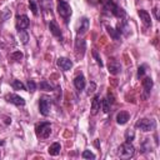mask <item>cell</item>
<instances>
[{
    "instance_id": "1f68e13d",
    "label": "cell",
    "mask_w": 160,
    "mask_h": 160,
    "mask_svg": "<svg viewBox=\"0 0 160 160\" xmlns=\"http://www.w3.org/2000/svg\"><path fill=\"white\" fill-rule=\"evenodd\" d=\"M95 88H96L95 82H90V85H89V88H88V95L92 94V92L95 91Z\"/></svg>"
},
{
    "instance_id": "8fae6325",
    "label": "cell",
    "mask_w": 160,
    "mask_h": 160,
    "mask_svg": "<svg viewBox=\"0 0 160 160\" xmlns=\"http://www.w3.org/2000/svg\"><path fill=\"white\" fill-rule=\"evenodd\" d=\"M89 25H90L89 19H88V18H82V19L80 20V22H79L78 29H76L78 35H84V34H85V32L89 30Z\"/></svg>"
},
{
    "instance_id": "52a82bcc",
    "label": "cell",
    "mask_w": 160,
    "mask_h": 160,
    "mask_svg": "<svg viewBox=\"0 0 160 160\" xmlns=\"http://www.w3.org/2000/svg\"><path fill=\"white\" fill-rule=\"evenodd\" d=\"M30 25V20L26 15H19L16 18V28L18 30H25Z\"/></svg>"
},
{
    "instance_id": "f546056e",
    "label": "cell",
    "mask_w": 160,
    "mask_h": 160,
    "mask_svg": "<svg viewBox=\"0 0 160 160\" xmlns=\"http://www.w3.org/2000/svg\"><path fill=\"white\" fill-rule=\"evenodd\" d=\"M92 56L95 58V60H96L98 65H100V68H102V66H104V64H102V61H101V58L99 56V54H98L96 51H92Z\"/></svg>"
},
{
    "instance_id": "e0dca14e",
    "label": "cell",
    "mask_w": 160,
    "mask_h": 160,
    "mask_svg": "<svg viewBox=\"0 0 160 160\" xmlns=\"http://www.w3.org/2000/svg\"><path fill=\"white\" fill-rule=\"evenodd\" d=\"M49 29H50V31H51V34H52L54 36H56V38H59V39L62 38L61 31H60V29H59V26H58V24H56L55 21H50V22H49Z\"/></svg>"
},
{
    "instance_id": "484cf974",
    "label": "cell",
    "mask_w": 160,
    "mask_h": 160,
    "mask_svg": "<svg viewBox=\"0 0 160 160\" xmlns=\"http://www.w3.org/2000/svg\"><path fill=\"white\" fill-rule=\"evenodd\" d=\"M81 156H82V159H95V155L90 150H84Z\"/></svg>"
},
{
    "instance_id": "277c9868",
    "label": "cell",
    "mask_w": 160,
    "mask_h": 160,
    "mask_svg": "<svg viewBox=\"0 0 160 160\" xmlns=\"http://www.w3.org/2000/svg\"><path fill=\"white\" fill-rule=\"evenodd\" d=\"M104 9L105 10H108V11H110L114 16H116V18H124L125 16V11L121 9V8H119L112 0H106L105 2H104Z\"/></svg>"
},
{
    "instance_id": "cb8c5ba5",
    "label": "cell",
    "mask_w": 160,
    "mask_h": 160,
    "mask_svg": "<svg viewBox=\"0 0 160 160\" xmlns=\"http://www.w3.org/2000/svg\"><path fill=\"white\" fill-rule=\"evenodd\" d=\"M22 58H24V55H22L21 51H14V52L11 54V59L15 60V61H20Z\"/></svg>"
},
{
    "instance_id": "d6a6232c",
    "label": "cell",
    "mask_w": 160,
    "mask_h": 160,
    "mask_svg": "<svg viewBox=\"0 0 160 160\" xmlns=\"http://www.w3.org/2000/svg\"><path fill=\"white\" fill-rule=\"evenodd\" d=\"M106 99L109 100V102H110V104H112V102H114V96H112V94H111L110 91L108 92V98H106Z\"/></svg>"
},
{
    "instance_id": "44dd1931",
    "label": "cell",
    "mask_w": 160,
    "mask_h": 160,
    "mask_svg": "<svg viewBox=\"0 0 160 160\" xmlns=\"http://www.w3.org/2000/svg\"><path fill=\"white\" fill-rule=\"evenodd\" d=\"M134 138H135V131L131 130V129H128V130L125 131V140L131 142V141L134 140Z\"/></svg>"
},
{
    "instance_id": "3957f363",
    "label": "cell",
    "mask_w": 160,
    "mask_h": 160,
    "mask_svg": "<svg viewBox=\"0 0 160 160\" xmlns=\"http://www.w3.org/2000/svg\"><path fill=\"white\" fill-rule=\"evenodd\" d=\"M58 12H59V15L65 21H68V19L72 14V10H71V6L69 5L68 1H65V0H58Z\"/></svg>"
},
{
    "instance_id": "836d02e7",
    "label": "cell",
    "mask_w": 160,
    "mask_h": 160,
    "mask_svg": "<svg viewBox=\"0 0 160 160\" xmlns=\"http://www.w3.org/2000/svg\"><path fill=\"white\" fill-rule=\"evenodd\" d=\"M154 14H155V18L159 19V14H158V8H154Z\"/></svg>"
},
{
    "instance_id": "7c38bea8",
    "label": "cell",
    "mask_w": 160,
    "mask_h": 160,
    "mask_svg": "<svg viewBox=\"0 0 160 160\" xmlns=\"http://www.w3.org/2000/svg\"><path fill=\"white\" fill-rule=\"evenodd\" d=\"M101 109V99L100 95H95L91 101V115H96Z\"/></svg>"
},
{
    "instance_id": "f1b7e54d",
    "label": "cell",
    "mask_w": 160,
    "mask_h": 160,
    "mask_svg": "<svg viewBox=\"0 0 160 160\" xmlns=\"http://www.w3.org/2000/svg\"><path fill=\"white\" fill-rule=\"evenodd\" d=\"M106 29H108V32L112 36V39H115V40H118L119 39V34L118 32H115V30L112 29V28H110V26H106Z\"/></svg>"
},
{
    "instance_id": "4fadbf2b",
    "label": "cell",
    "mask_w": 160,
    "mask_h": 160,
    "mask_svg": "<svg viewBox=\"0 0 160 160\" xmlns=\"http://www.w3.org/2000/svg\"><path fill=\"white\" fill-rule=\"evenodd\" d=\"M75 50H76V55L79 56H84L85 54V50H86V44H85V40L84 39H78L76 42H75Z\"/></svg>"
},
{
    "instance_id": "603a6c76",
    "label": "cell",
    "mask_w": 160,
    "mask_h": 160,
    "mask_svg": "<svg viewBox=\"0 0 160 160\" xmlns=\"http://www.w3.org/2000/svg\"><path fill=\"white\" fill-rule=\"evenodd\" d=\"M11 85H12V88H14L15 90H25V85H24L20 80H14Z\"/></svg>"
},
{
    "instance_id": "ac0fdd59",
    "label": "cell",
    "mask_w": 160,
    "mask_h": 160,
    "mask_svg": "<svg viewBox=\"0 0 160 160\" xmlns=\"http://www.w3.org/2000/svg\"><path fill=\"white\" fill-rule=\"evenodd\" d=\"M60 150H61V145H60L59 142H52V144L49 146L48 152H49L51 156H56V155L60 154Z\"/></svg>"
},
{
    "instance_id": "9c48e42d",
    "label": "cell",
    "mask_w": 160,
    "mask_h": 160,
    "mask_svg": "<svg viewBox=\"0 0 160 160\" xmlns=\"http://www.w3.org/2000/svg\"><path fill=\"white\" fill-rule=\"evenodd\" d=\"M108 69H109V72L111 75H116V74H119L121 71V65H120V62L118 60L110 59L109 64H108Z\"/></svg>"
},
{
    "instance_id": "4316f807",
    "label": "cell",
    "mask_w": 160,
    "mask_h": 160,
    "mask_svg": "<svg viewBox=\"0 0 160 160\" xmlns=\"http://www.w3.org/2000/svg\"><path fill=\"white\" fill-rule=\"evenodd\" d=\"M29 5H30V9H31L32 14H34V15H38V5H36L35 0H30V1H29Z\"/></svg>"
},
{
    "instance_id": "8992f818",
    "label": "cell",
    "mask_w": 160,
    "mask_h": 160,
    "mask_svg": "<svg viewBox=\"0 0 160 160\" xmlns=\"http://www.w3.org/2000/svg\"><path fill=\"white\" fill-rule=\"evenodd\" d=\"M50 109H51V100L46 96H42L39 101V111L41 115L48 116L50 114Z\"/></svg>"
},
{
    "instance_id": "9a60e30c",
    "label": "cell",
    "mask_w": 160,
    "mask_h": 160,
    "mask_svg": "<svg viewBox=\"0 0 160 160\" xmlns=\"http://www.w3.org/2000/svg\"><path fill=\"white\" fill-rule=\"evenodd\" d=\"M85 78H84V75H78L75 79H74V85H75V88L79 90V91H81V90H84V88H85Z\"/></svg>"
},
{
    "instance_id": "d4e9b609",
    "label": "cell",
    "mask_w": 160,
    "mask_h": 160,
    "mask_svg": "<svg viewBox=\"0 0 160 160\" xmlns=\"http://www.w3.org/2000/svg\"><path fill=\"white\" fill-rule=\"evenodd\" d=\"M40 89H41V90H46V91H51V90H52V86H51L48 81L44 80V81L40 82Z\"/></svg>"
},
{
    "instance_id": "5b68a950",
    "label": "cell",
    "mask_w": 160,
    "mask_h": 160,
    "mask_svg": "<svg viewBox=\"0 0 160 160\" xmlns=\"http://www.w3.org/2000/svg\"><path fill=\"white\" fill-rule=\"evenodd\" d=\"M35 132H36L38 138H41V139L49 138L50 134H51V125H50V122H40V124H38L36 128H35Z\"/></svg>"
},
{
    "instance_id": "ba28073f",
    "label": "cell",
    "mask_w": 160,
    "mask_h": 160,
    "mask_svg": "<svg viewBox=\"0 0 160 160\" xmlns=\"http://www.w3.org/2000/svg\"><path fill=\"white\" fill-rule=\"evenodd\" d=\"M5 99H6V101H9V102H11L16 106H24L25 105V100L21 96L16 95V94H8L5 96Z\"/></svg>"
},
{
    "instance_id": "e575fe53",
    "label": "cell",
    "mask_w": 160,
    "mask_h": 160,
    "mask_svg": "<svg viewBox=\"0 0 160 160\" xmlns=\"http://www.w3.org/2000/svg\"><path fill=\"white\" fill-rule=\"evenodd\" d=\"M4 144V141H0V145H2Z\"/></svg>"
},
{
    "instance_id": "30bf717a",
    "label": "cell",
    "mask_w": 160,
    "mask_h": 160,
    "mask_svg": "<svg viewBox=\"0 0 160 160\" xmlns=\"http://www.w3.org/2000/svg\"><path fill=\"white\" fill-rule=\"evenodd\" d=\"M56 65H58L61 70L68 71V70H70V69L72 68V61H71L70 59H68V58H59V59L56 60Z\"/></svg>"
},
{
    "instance_id": "2e32d148",
    "label": "cell",
    "mask_w": 160,
    "mask_h": 160,
    "mask_svg": "<svg viewBox=\"0 0 160 160\" xmlns=\"http://www.w3.org/2000/svg\"><path fill=\"white\" fill-rule=\"evenodd\" d=\"M139 16L142 20V22L145 24V26H151V18L150 14L145 10H139Z\"/></svg>"
},
{
    "instance_id": "4dcf8cb0",
    "label": "cell",
    "mask_w": 160,
    "mask_h": 160,
    "mask_svg": "<svg viewBox=\"0 0 160 160\" xmlns=\"http://www.w3.org/2000/svg\"><path fill=\"white\" fill-rule=\"evenodd\" d=\"M144 74H145V65H141V66H139V69H138V78H139V79L142 78Z\"/></svg>"
},
{
    "instance_id": "ffe728a7",
    "label": "cell",
    "mask_w": 160,
    "mask_h": 160,
    "mask_svg": "<svg viewBox=\"0 0 160 160\" xmlns=\"http://www.w3.org/2000/svg\"><path fill=\"white\" fill-rule=\"evenodd\" d=\"M101 110L104 112H109V110H110V102H109V100L106 98L101 99Z\"/></svg>"
},
{
    "instance_id": "d6986e66",
    "label": "cell",
    "mask_w": 160,
    "mask_h": 160,
    "mask_svg": "<svg viewBox=\"0 0 160 160\" xmlns=\"http://www.w3.org/2000/svg\"><path fill=\"white\" fill-rule=\"evenodd\" d=\"M142 88H144V90H145L146 94H150V91L152 89V80H151V78H149V76L144 78V80H142Z\"/></svg>"
},
{
    "instance_id": "6da1fadb",
    "label": "cell",
    "mask_w": 160,
    "mask_h": 160,
    "mask_svg": "<svg viewBox=\"0 0 160 160\" xmlns=\"http://www.w3.org/2000/svg\"><path fill=\"white\" fill-rule=\"evenodd\" d=\"M135 154V148L130 141L122 142L118 149V156L121 159H130Z\"/></svg>"
},
{
    "instance_id": "d590c367",
    "label": "cell",
    "mask_w": 160,
    "mask_h": 160,
    "mask_svg": "<svg viewBox=\"0 0 160 160\" xmlns=\"http://www.w3.org/2000/svg\"><path fill=\"white\" fill-rule=\"evenodd\" d=\"M0 156H1V154H0Z\"/></svg>"
},
{
    "instance_id": "7a4b0ae2",
    "label": "cell",
    "mask_w": 160,
    "mask_h": 160,
    "mask_svg": "<svg viewBox=\"0 0 160 160\" xmlns=\"http://www.w3.org/2000/svg\"><path fill=\"white\" fill-rule=\"evenodd\" d=\"M135 128L140 129L141 131L148 132V131H152V130H155V128H156V122H155V120H152V119L144 118V119H140V120L136 121Z\"/></svg>"
},
{
    "instance_id": "5bb4252c",
    "label": "cell",
    "mask_w": 160,
    "mask_h": 160,
    "mask_svg": "<svg viewBox=\"0 0 160 160\" xmlns=\"http://www.w3.org/2000/svg\"><path fill=\"white\" fill-rule=\"evenodd\" d=\"M129 118H130V115H129L128 111H120V112L116 114V122L119 125H124V124L128 122Z\"/></svg>"
},
{
    "instance_id": "7402d4cb",
    "label": "cell",
    "mask_w": 160,
    "mask_h": 160,
    "mask_svg": "<svg viewBox=\"0 0 160 160\" xmlns=\"http://www.w3.org/2000/svg\"><path fill=\"white\" fill-rule=\"evenodd\" d=\"M19 36H20V40H21L22 44H26V42H28L29 35H28V32H26L25 30H19Z\"/></svg>"
},
{
    "instance_id": "83f0119b",
    "label": "cell",
    "mask_w": 160,
    "mask_h": 160,
    "mask_svg": "<svg viewBox=\"0 0 160 160\" xmlns=\"http://www.w3.org/2000/svg\"><path fill=\"white\" fill-rule=\"evenodd\" d=\"M28 89L30 90V92H34L35 90H36V84H35V81L34 80H28Z\"/></svg>"
}]
</instances>
